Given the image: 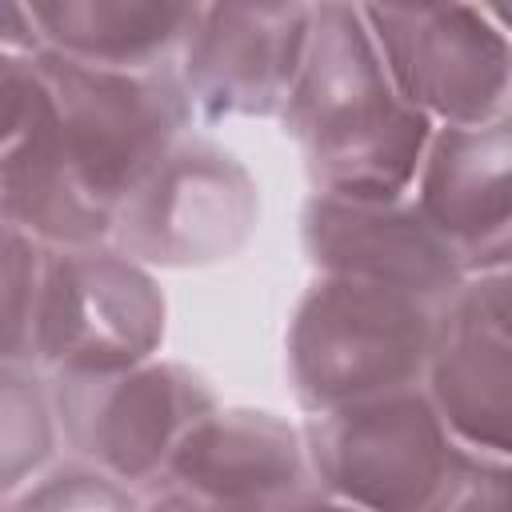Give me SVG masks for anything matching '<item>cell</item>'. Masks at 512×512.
Here are the masks:
<instances>
[{"label": "cell", "instance_id": "277c9868", "mask_svg": "<svg viewBox=\"0 0 512 512\" xmlns=\"http://www.w3.org/2000/svg\"><path fill=\"white\" fill-rule=\"evenodd\" d=\"M300 436L316 488L356 512H428L468 452L420 388L316 412Z\"/></svg>", "mask_w": 512, "mask_h": 512}, {"label": "cell", "instance_id": "ac0fdd59", "mask_svg": "<svg viewBox=\"0 0 512 512\" xmlns=\"http://www.w3.org/2000/svg\"><path fill=\"white\" fill-rule=\"evenodd\" d=\"M428 512H512L508 460L464 452L456 476Z\"/></svg>", "mask_w": 512, "mask_h": 512}, {"label": "cell", "instance_id": "e0dca14e", "mask_svg": "<svg viewBox=\"0 0 512 512\" xmlns=\"http://www.w3.org/2000/svg\"><path fill=\"white\" fill-rule=\"evenodd\" d=\"M0 512H144L136 492L88 464H64L48 476H36Z\"/></svg>", "mask_w": 512, "mask_h": 512}, {"label": "cell", "instance_id": "30bf717a", "mask_svg": "<svg viewBox=\"0 0 512 512\" xmlns=\"http://www.w3.org/2000/svg\"><path fill=\"white\" fill-rule=\"evenodd\" d=\"M312 4H200L176 80L192 120L280 116L308 44Z\"/></svg>", "mask_w": 512, "mask_h": 512}, {"label": "cell", "instance_id": "2e32d148", "mask_svg": "<svg viewBox=\"0 0 512 512\" xmlns=\"http://www.w3.org/2000/svg\"><path fill=\"white\" fill-rule=\"evenodd\" d=\"M44 264L48 248L0 220V364H24L32 356Z\"/></svg>", "mask_w": 512, "mask_h": 512}, {"label": "cell", "instance_id": "7402d4cb", "mask_svg": "<svg viewBox=\"0 0 512 512\" xmlns=\"http://www.w3.org/2000/svg\"><path fill=\"white\" fill-rule=\"evenodd\" d=\"M276 512H356V508H348V504H340V500H332L324 492H300V496L284 500Z\"/></svg>", "mask_w": 512, "mask_h": 512}, {"label": "cell", "instance_id": "8fae6325", "mask_svg": "<svg viewBox=\"0 0 512 512\" xmlns=\"http://www.w3.org/2000/svg\"><path fill=\"white\" fill-rule=\"evenodd\" d=\"M304 256L316 276L392 288L444 304L464 280L452 248L424 224L412 200L308 196L300 212Z\"/></svg>", "mask_w": 512, "mask_h": 512}, {"label": "cell", "instance_id": "9a60e30c", "mask_svg": "<svg viewBox=\"0 0 512 512\" xmlns=\"http://www.w3.org/2000/svg\"><path fill=\"white\" fill-rule=\"evenodd\" d=\"M56 448L48 388L20 364H0V504L40 476Z\"/></svg>", "mask_w": 512, "mask_h": 512}, {"label": "cell", "instance_id": "5bb4252c", "mask_svg": "<svg viewBox=\"0 0 512 512\" xmlns=\"http://www.w3.org/2000/svg\"><path fill=\"white\" fill-rule=\"evenodd\" d=\"M40 48L116 72H176L200 4L184 0H36Z\"/></svg>", "mask_w": 512, "mask_h": 512}, {"label": "cell", "instance_id": "52a82bcc", "mask_svg": "<svg viewBox=\"0 0 512 512\" xmlns=\"http://www.w3.org/2000/svg\"><path fill=\"white\" fill-rule=\"evenodd\" d=\"M256 216V180L232 152L176 140L116 212L108 244L144 268H208L252 240Z\"/></svg>", "mask_w": 512, "mask_h": 512}, {"label": "cell", "instance_id": "5b68a950", "mask_svg": "<svg viewBox=\"0 0 512 512\" xmlns=\"http://www.w3.org/2000/svg\"><path fill=\"white\" fill-rule=\"evenodd\" d=\"M164 320L152 268L112 244L48 252L28 360L48 376L132 368L156 360Z\"/></svg>", "mask_w": 512, "mask_h": 512}, {"label": "cell", "instance_id": "ba28073f", "mask_svg": "<svg viewBox=\"0 0 512 512\" xmlns=\"http://www.w3.org/2000/svg\"><path fill=\"white\" fill-rule=\"evenodd\" d=\"M56 432L80 464L136 488L160 480L180 436L216 408L208 384L172 360H144L116 372L52 376Z\"/></svg>", "mask_w": 512, "mask_h": 512}, {"label": "cell", "instance_id": "44dd1931", "mask_svg": "<svg viewBox=\"0 0 512 512\" xmlns=\"http://www.w3.org/2000/svg\"><path fill=\"white\" fill-rule=\"evenodd\" d=\"M0 52H8V56L40 52V36H36L28 4H0Z\"/></svg>", "mask_w": 512, "mask_h": 512}, {"label": "cell", "instance_id": "4fadbf2b", "mask_svg": "<svg viewBox=\"0 0 512 512\" xmlns=\"http://www.w3.org/2000/svg\"><path fill=\"white\" fill-rule=\"evenodd\" d=\"M160 480L224 504H284L308 492L304 436L276 412L212 408L180 436Z\"/></svg>", "mask_w": 512, "mask_h": 512}, {"label": "cell", "instance_id": "6da1fadb", "mask_svg": "<svg viewBox=\"0 0 512 512\" xmlns=\"http://www.w3.org/2000/svg\"><path fill=\"white\" fill-rule=\"evenodd\" d=\"M280 116L300 144L312 196L336 200H404L436 128L396 92L360 4H312Z\"/></svg>", "mask_w": 512, "mask_h": 512}, {"label": "cell", "instance_id": "ffe728a7", "mask_svg": "<svg viewBox=\"0 0 512 512\" xmlns=\"http://www.w3.org/2000/svg\"><path fill=\"white\" fill-rule=\"evenodd\" d=\"M280 504H224V500H204V496H192L184 488H172L164 484L148 504L144 512H276Z\"/></svg>", "mask_w": 512, "mask_h": 512}, {"label": "cell", "instance_id": "8992f818", "mask_svg": "<svg viewBox=\"0 0 512 512\" xmlns=\"http://www.w3.org/2000/svg\"><path fill=\"white\" fill-rule=\"evenodd\" d=\"M396 92L436 128L508 120V36L472 4H360Z\"/></svg>", "mask_w": 512, "mask_h": 512}, {"label": "cell", "instance_id": "9c48e42d", "mask_svg": "<svg viewBox=\"0 0 512 512\" xmlns=\"http://www.w3.org/2000/svg\"><path fill=\"white\" fill-rule=\"evenodd\" d=\"M420 392L452 440L476 456L512 448V324L508 272H476L436 308Z\"/></svg>", "mask_w": 512, "mask_h": 512}, {"label": "cell", "instance_id": "d6986e66", "mask_svg": "<svg viewBox=\"0 0 512 512\" xmlns=\"http://www.w3.org/2000/svg\"><path fill=\"white\" fill-rule=\"evenodd\" d=\"M32 96H36V80H32V64L28 56H8L0 52V148L20 132V124L32 112Z\"/></svg>", "mask_w": 512, "mask_h": 512}, {"label": "cell", "instance_id": "3957f363", "mask_svg": "<svg viewBox=\"0 0 512 512\" xmlns=\"http://www.w3.org/2000/svg\"><path fill=\"white\" fill-rule=\"evenodd\" d=\"M436 308L428 300L316 276L284 332V364L296 404L328 408L420 388Z\"/></svg>", "mask_w": 512, "mask_h": 512}, {"label": "cell", "instance_id": "7c38bea8", "mask_svg": "<svg viewBox=\"0 0 512 512\" xmlns=\"http://www.w3.org/2000/svg\"><path fill=\"white\" fill-rule=\"evenodd\" d=\"M412 208L452 248L464 276L508 272L512 252V128H432Z\"/></svg>", "mask_w": 512, "mask_h": 512}, {"label": "cell", "instance_id": "7a4b0ae2", "mask_svg": "<svg viewBox=\"0 0 512 512\" xmlns=\"http://www.w3.org/2000/svg\"><path fill=\"white\" fill-rule=\"evenodd\" d=\"M28 64L40 144L68 184L116 224L132 188L168 156L192 120L176 72L92 68L44 48Z\"/></svg>", "mask_w": 512, "mask_h": 512}]
</instances>
